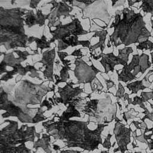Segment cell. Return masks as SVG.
Wrapping results in <instances>:
<instances>
[{
    "label": "cell",
    "instance_id": "37",
    "mask_svg": "<svg viewBox=\"0 0 153 153\" xmlns=\"http://www.w3.org/2000/svg\"><path fill=\"white\" fill-rule=\"evenodd\" d=\"M69 56H76V57H82L85 56L84 55L82 54V53L81 52V48H79L78 49H76V50H74L73 51V53H72L71 54H69Z\"/></svg>",
    "mask_w": 153,
    "mask_h": 153
},
{
    "label": "cell",
    "instance_id": "53",
    "mask_svg": "<svg viewBox=\"0 0 153 153\" xmlns=\"http://www.w3.org/2000/svg\"><path fill=\"white\" fill-rule=\"evenodd\" d=\"M152 17H153V11H152V13H151V19Z\"/></svg>",
    "mask_w": 153,
    "mask_h": 153
},
{
    "label": "cell",
    "instance_id": "11",
    "mask_svg": "<svg viewBox=\"0 0 153 153\" xmlns=\"http://www.w3.org/2000/svg\"><path fill=\"white\" fill-rule=\"evenodd\" d=\"M82 11V19H88L90 22V29L91 27V18L93 22L94 19H97L105 24L107 27L113 17L111 16L108 11V3L105 1H94V3L87 7H79Z\"/></svg>",
    "mask_w": 153,
    "mask_h": 153
},
{
    "label": "cell",
    "instance_id": "18",
    "mask_svg": "<svg viewBox=\"0 0 153 153\" xmlns=\"http://www.w3.org/2000/svg\"><path fill=\"white\" fill-rule=\"evenodd\" d=\"M36 13L35 14L32 10H28L24 16L25 23L29 28L36 25L39 27L45 25V20L48 19L50 16V13L48 14H44L41 10L36 9Z\"/></svg>",
    "mask_w": 153,
    "mask_h": 153
},
{
    "label": "cell",
    "instance_id": "42",
    "mask_svg": "<svg viewBox=\"0 0 153 153\" xmlns=\"http://www.w3.org/2000/svg\"><path fill=\"white\" fill-rule=\"evenodd\" d=\"M53 148L54 150H55L56 151H59L60 150V147L57 145H56V144H53Z\"/></svg>",
    "mask_w": 153,
    "mask_h": 153
},
{
    "label": "cell",
    "instance_id": "49",
    "mask_svg": "<svg viewBox=\"0 0 153 153\" xmlns=\"http://www.w3.org/2000/svg\"><path fill=\"white\" fill-rule=\"evenodd\" d=\"M151 25H152V29H153V20L151 19Z\"/></svg>",
    "mask_w": 153,
    "mask_h": 153
},
{
    "label": "cell",
    "instance_id": "20",
    "mask_svg": "<svg viewBox=\"0 0 153 153\" xmlns=\"http://www.w3.org/2000/svg\"><path fill=\"white\" fill-rule=\"evenodd\" d=\"M108 34V32L107 29H103V30H101L99 31L96 30V32H94V33L91 37L90 39L95 38V37H99V41L96 44L90 46V47L89 48V51L91 53H92L93 52V51H94L96 49H97L98 48H99L100 49L101 53L103 52V50L105 48V42L106 38V36Z\"/></svg>",
    "mask_w": 153,
    "mask_h": 153
},
{
    "label": "cell",
    "instance_id": "17",
    "mask_svg": "<svg viewBox=\"0 0 153 153\" xmlns=\"http://www.w3.org/2000/svg\"><path fill=\"white\" fill-rule=\"evenodd\" d=\"M149 56L144 53L141 55L134 54L132 57L131 62L127 65V68L129 71H133V75L136 76L139 72L143 74L147 69L150 68L151 63L149 61Z\"/></svg>",
    "mask_w": 153,
    "mask_h": 153
},
{
    "label": "cell",
    "instance_id": "23",
    "mask_svg": "<svg viewBox=\"0 0 153 153\" xmlns=\"http://www.w3.org/2000/svg\"><path fill=\"white\" fill-rule=\"evenodd\" d=\"M116 72L118 75V81H123L125 83L131 81L134 79H136L137 77L134 76L132 72L129 71L127 68V65L124 66L122 71L120 73L118 72V70L116 71Z\"/></svg>",
    "mask_w": 153,
    "mask_h": 153
},
{
    "label": "cell",
    "instance_id": "8",
    "mask_svg": "<svg viewBox=\"0 0 153 153\" xmlns=\"http://www.w3.org/2000/svg\"><path fill=\"white\" fill-rule=\"evenodd\" d=\"M9 92L4 90L2 86L0 88V108L1 110L5 111V112L2 114L1 117L3 118L10 117H15L22 123H33L32 113L38 110L37 108H28L27 106L17 105L11 100H9Z\"/></svg>",
    "mask_w": 153,
    "mask_h": 153
},
{
    "label": "cell",
    "instance_id": "46",
    "mask_svg": "<svg viewBox=\"0 0 153 153\" xmlns=\"http://www.w3.org/2000/svg\"><path fill=\"white\" fill-rule=\"evenodd\" d=\"M116 2H117V1H112V8H113L114 6L115 5Z\"/></svg>",
    "mask_w": 153,
    "mask_h": 153
},
{
    "label": "cell",
    "instance_id": "34",
    "mask_svg": "<svg viewBox=\"0 0 153 153\" xmlns=\"http://www.w3.org/2000/svg\"><path fill=\"white\" fill-rule=\"evenodd\" d=\"M112 137V134L110 133L108 134V136L105 139L104 142H103V144L102 145V146L105 148H107L108 150L110 149L111 148V138Z\"/></svg>",
    "mask_w": 153,
    "mask_h": 153
},
{
    "label": "cell",
    "instance_id": "24",
    "mask_svg": "<svg viewBox=\"0 0 153 153\" xmlns=\"http://www.w3.org/2000/svg\"><path fill=\"white\" fill-rule=\"evenodd\" d=\"M143 79L140 81H136L131 83H128L126 85V87L130 90L131 91V93L129 95L133 94H137L139 90H143L145 88H149L148 86H144L143 85Z\"/></svg>",
    "mask_w": 153,
    "mask_h": 153
},
{
    "label": "cell",
    "instance_id": "27",
    "mask_svg": "<svg viewBox=\"0 0 153 153\" xmlns=\"http://www.w3.org/2000/svg\"><path fill=\"white\" fill-rule=\"evenodd\" d=\"M118 56L123 60H124L126 62L128 63L129 54L132 53L133 50L132 48L130 47H125L124 48H123L122 49H118Z\"/></svg>",
    "mask_w": 153,
    "mask_h": 153
},
{
    "label": "cell",
    "instance_id": "57",
    "mask_svg": "<svg viewBox=\"0 0 153 153\" xmlns=\"http://www.w3.org/2000/svg\"></svg>",
    "mask_w": 153,
    "mask_h": 153
},
{
    "label": "cell",
    "instance_id": "9",
    "mask_svg": "<svg viewBox=\"0 0 153 153\" xmlns=\"http://www.w3.org/2000/svg\"><path fill=\"white\" fill-rule=\"evenodd\" d=\"M54 27H56L54 30H51V27H48L50 33L53 35V37L49 41L50 44L54 42L56 40H63L72 36H78L96 32V30L87 31L84 30L81 22L76 17L74 18L71 22L65 25H63L62 22L60 20Z\"/></svg>",
    "mask_w": 153,
    "mask_h": 153
},
{
    "label": "cell",
    "instance_id": "14",
    "mask_svg": "<svg viewBox=\"0 0 153 153\" xmlns=\"http://www.w3.org/2000/svg\"><path fill=\"white\" fill-rule=\"evenodd\" d=\"M91 57H93V59L97 60L100 57L102 58L100 60V63L103 66L105 72L104 73L106 74H108L109 72H114V68L116 65H121L123 66L128 65L127 62H126L124 60H123L118 55L115 56L114 54V49L111 53H100L98 56H96L94 54H93L92 53H90Z\"/></svg>",
    "mask_w": 153,
    "mask_h": 153
},
{
    "label": "cell",
    "instance_id": "55",
    "mask_svg": "<svg viewBox=\"0 0 153 153\" xmlns=\"http://www.w3.org/2000/svg\"><path fill=\"white\" fill-rule=\"evenodd\" d=\"M134 153H141V152H134Z\"/></svg>",
    "mask_w": 153,
    "mask_h": 153
},
{
    "label": "cell",
    "instance_id": "26",
    "mask_svg": "<svg viewBox=\"0 0 153 153\" xmlns=\"http://www.w3.org/2000/svg\"><path fill=\"white\" fill-rule=\"evenodd\" d=\"M44 29L43 30V33H42V36L41 38L35 37V39H34V41L36 42V50H38V48H40L41 54H42V53H43L42 52L43 49L51 48V46H50L51 44L50 43L49 41H47V38L44 34Z\"/></svg>",
    "mask_w": 153,
    "mask_h": 153
},
{
    "label": "cell",
    "instance_id": "6",
    "mask_svg": "<svg viewBox=\"0 0 153 153\" xmlns=\"http://www.w3.org/2000/svg\"><path fill=\"white\" fill-rule=\"evenodd\" d=\"M47 81H42L39 84L32 82L27 79H23L14 89V96L12 101L17 105L27 106L28 105H38L42 103V99L48 92L53 91L54 96L55 85L53 87L44 85L43 83Z\"/></svg>",
    "mask_w": 153,
    "mask_h": 153
},
{
    "label": "cell",
    "instance_id": "22",
    "mask_svg": "<svg viewBox=\"0 0 153 153\" xmlns=\"http://www.w3.org/2000/svg\"><path fill=\"white\" fill-rule=\"evenodd\" d=\"M51 136L47 133H43L42 137L38 139L33 145V148L37 151L39 148H41L46 153H52L50 148V140Z\"/></svg>",
    "mask_w": 153,
    "mask_h": 153
},
{
    "label": "cell",
    "instance_id": "25",
    "mask_svg": "<svg viewBox=\"0 0 153 153\" xmlns=\"http://www.w3.org/2000/svg\"><path fill=\"white\" fill-rule=\"evenodd\" d=\"M69 71H73V70H72V69L70 67V65L62 66V68L60 71V79L56 80V82H54V85H57L60 82L66 83L68 79H70V75L69 73Z\"/></svg>",
    "mask_w": 153,
    "mask_h": 153
},
{
    "label": "cell",
    "instance_id": "52",
    "mask_svg": "<svg viewBox=\"0 0 153 153\" xmlns=\"http://www.w3.org/2000/svg\"><path fill=\"white\" fill-rule=\"evenodd\" d=\"M15 2H16V1H15V0H14V1H12L11 2V4H13L14 3H15Z\"/></svg>",
    "mask_w": 153,
    "mask_h": 153
},
{
    "label": "cell",
    "instance_id": "40",
    "mask_svg": "<svg viewBox=\"0 0 153 153\" xmlns=\"http://www.w3.org/2000/svg\"><path fill=\"white\" fill-rule=\"evenodd\" d=\"M126 2V1H117L115 5L114 6L113 8H117L119 6H121V5H124V4H125Z\"/></svg>",
    "mask_w": 153,
    "mask_h": 153
},
{
    "label": "cell",
    "instance_id": "38",
    "mask_svg": "<svg viewBox=\"0 0 153 153\" xmlns=\"http://www.w3.org/2000/svg\"><path fill=\"white\" fill-rule=\"evenodd\" d=\"M41 2V1H35V0H31L29 2V7L32 9L36 10V8L38 7V4Z\"/></svg>",
    "mask_w": 153,
    "mask_h": 153
},
{
    "label": "cell",
    "instance_id": "28",
    "mask_svg": "<svg viewBox=\"0 0 153 153\" xmlns=\"http://www.w3.org/2000/svg\"><path fill=\"white\" fill-rule=\"evenodd\" d=\"M47 110H44L43 111L42 108L39 107L38 109L37 110L35 116L33 118V123L32 124H36V123H38L39 122L43 121L46 120L48 118L45 117L43 114L45 113V112Z\"/></svg>",
    "mask_w": 153,
    "mask_h": 153
},
{
    "label": "cell",
    "instance_id": "39",
    "mask_svg": "<svg viewBox=\"0 0 153 153\" xmlns=\"http://www.w3.org/2000/svg\"><path fill=\"white\" fill-rule=\"evenodd\" d=\"M60 153H81L79 151H76V150H62L60 151Z\"/></svg>",
    "mask_w": 153,
    "mask_h": 153
},
{
    "label": "cell",
    "instance_id": "16",
    "mask_svg": "<svg viewBox=\"0 0 153 153\" xmlns=\"http://www.w3.org/2000/svg\"><path fill=\"white\" fill-rule=\"evenodd\" d=\"M56 44H55V47L52 49L44 51L42 54L41 59L35 62V63H42V66H45V69L42 71L44 77L48 81L53 82H54L53 79V66L56 57Z\"/></svg>",
    "mask_w": 153,
    "mask_h": 153
},
{
    "label": "cell",
    "instance_id": "56",
    "mask_svg": "<svg viewBox=\"0 0 153 153\" xmlns=\"http://www.w3.org/2000/svg\"><path fill=\"white\" fill-rule=\"evenodd\" d=\"M152 91H153V88H152Z\"/></svg>",
    "mask_w": 153,
    "mask_h": 153
},
{
    "label": "cell",
    "instance_id": "4",
    "mask_svg": "<svg viewBox=\"0 0 153 153\" xmlns=\"http://www.w3.org/2000/svg\"><path fill=\"white\" fill-rule=\"evenodd\" d=\"M4 123L8 124L0 131V153H31V149L26 146L25 143L35 142V127L26 124L19 128L17 121L6 120Z\"/></svg>",
    "mask_w": 153,
    "mask_h": 153
},
{
    "label": "cell",
    "instance_id": "44",
    "mask_svg": "<svg viewBox=\"0 0 153 153\" xmlns=\"http://www.w3.org/2000/svg\"><path fill=\"white\" fill-rule=\"evenodd\" d=\"M40 135H41V133H36L35 136H36V137L38 139H39Z\"/></svg>",
    "mask_w": 153,
    "mask_h": 153
},
{
    "label": "cell",
    "instance_id": "19",
    "mask_svg": "<svg viewBox=\"0 0 153 153\" xmlns=\"http://www.w3.org/2000/svg\"><path fill=\"white\" fill-rule=\"evenodd\" d=\"M57 51H59L65 50L70 46L73 47L78 45H82L83 47L88 48L89 49L91 44L90 40H79L78 36H72L65 39L57 41Z\"/></svg>",
    "mask_w": 153,
    "mask_h": 153
},
{
    "label": "cell",
    "instance_id": "30",
    "mask_svg": "<svg viewBox=\"0 0 153 153\" xmlns=\"http://www.w3.org/2000/svg\"><path fill=\"white\" fill-rule=\"evenodd\" d=\"M57 54L58 56L62 62L63 66H67V65H71L72 63H71V60L65 59V57L67 56H69V54H68L66 52H63V51H57Z\"/></svg>",
    "mask_w": 153,
    "mask_h": 153
},
{
    "label": "cell",
    "instance_id": "36",
    "mask_svg": "<svg viewBox=\"0 0 153 153\" xmlns=\"http://www.w3.org/2000/svg\"><path fill=\"white\" fill-rule=\"evenodd\" d=\"M103 79H105V82L106 85L107 91H109V90L111 88L113 87L114 86H115V82H114L113 81H112L110 78H109V79H105L104 77H103Z\"/></svg>",
    "mask_w": 153,
    "mask_h": 153
},
{
    "label": "cell",
    "instance_id": "12",
    "mask_svg": "<svg viewBox=\"0 0 153 153\" xmlns=\"http://www.w3.org/2000/svg\"><path fill=\"white\" fill-rule=\"evenodd\" d=\"M51 4L53 7L50 8V16L47 23L48 27H54L57 21L60 20L61 16L64 17L63 19L67 17H70L71 19L73 17L75 18V15L70 14V13L73 10V7L67 4L65 1H51L48 2L46 4Z\"/></svg>",
    "mask_w": 153,
    "mask_h": 153
},
{
    "label": "cell",
    "instance_id": "2",
    "mask_svg": "<svg viewBox=\"0 0 153 153\" xmlns=\"http://www.w3.org/2000/svg\"><path fill=\"white\" fill-rule=\"evenodd\" d=\"M111 28H114V32L109 36L108 48L111 44L117 48L121 44L127 47L131 44H140L152 36L141 13H136L127 7L115 11L114 21L109 26Z\"/></svg>",
    "mask_w": 153,
    "mask_h": 153
},
{
    "label": "cell",
    "instance_id": "32",
    "mask_svg": "<svg viewBox=\"0 0 153 153\" xmlns=\"http://www.w3.org/2000/svg\"><path fill=\"white\" fill-rule=\"evenodd\" d=\"M124 94H125L124 87L119 82V83H118V90L117 91V93H116V94H115V97L117 99V100H118L120 99L124 98Z\"/></svg>",
    "mask_w": 153,
    "mask_h": 153
},
{
    "label": "cell",
    "instance_id": "3",
    "mask_svg": "<svg viewBox=\"0 0 153 153\" xmlns=\"http://www.w3.org/2000/svg\"><path fill=\"white\" fill-rule=\"evenodd\" d=\"M28 10L21 7L5 9L0 7V45L6 50L17 47L29 48L27 45L29 36L24 29L25 16Z\"/></svg>",
    "mask_w": 153,
    "mask_h": 153
},
{
    "label": "cell",
    "instance_id": "7",
    "mask_svg": "<svg viewBox=\"0 0 153 153\" xmlns=\"http://www.w3.org/2000/svg\"><path fill=\"white\" fill-rule=\"evenodd\" d=\"M117 103L112 104V101L109 95L101 99H90L83 102L80 109L88 118H94V123L106 124L111 123L116 117Z\"/></svg>",
    "mask_w": 153,
    "mask_h": 153
},
{
    "label": "cell",
    "instance_id": "10",
    "mask_svg": "<svg viewBox=\"0 0 153 153\" xmlns=\"http://www.w3.org/2000/svg\"><path fill=\"white\" fill-rule=\"evenodd\" d=\"M89 61L91 63L90 66L84 61L82 59V57L75 58V62H74L75 67L74 70H73V72L75 78L78 80V82L76 84H85L89 83L92 90V82L94 79H96L97 81H100L99 79L96 77V75L99 72L102 73V72L94 66L90 59V57H89Z\"/></svg>",
    "mask_w": 153,
    "mask_h": 153
},
{
    "label": "cell",
    "instance_id": "29",
    "mask_svg": "<svg viewBox=\"0 0 153 153\" xmlns=\"http://www.w3.org/2000/svg\"><path fill=\"white\" fill-rule=\"evenodd\" d=\"M136 49L140 50H143L144 49L149 50L150 51H152L153 50V43L149 39H147L136 45Z\"/></svg>",
    "mask_w": 153,
    "mask_h": 153
},
{
    "label": "cell",
    "instance_id": "51",
    "mask_svg": "<svg viewBox=\"0 0 153 153\" xmlns=\"http://www.w3.org/2000/svg\"><path fill=\"white\" fill-rule=\"evenodd\" d=\"M149 72H150L151 74H152V73H153V67H152V70H150Z\"/></svg>",
    "mask_w": 153,
    "mask_h": 153
},
{
    "label": "cell",
    "instance_id": "43",
    "mask_svg": "<svg viewBox=\"0 0 153 153\" xmlns=\"http://www.w3.org/2000/svg\"><path fill=\"white\" fill-rule=\"evenodd\" d=\"M34 39H35V36H29V39H28V44H30L32 42H33L34 41Z\"/></svg>",
    "mask_w": 153,
    "mask_h": 153
},
{
    "label": "cell",
    "instance_id": "45",
    "mask_svg": "<svg viewBox=\"0 0 153 153\" xmlns=\"http://www.w3.org/2000/svg\"><path fill=\"white\" fill-rule=\"evenodd\" d=\"M151 55V63L153 64V52L150 53Z\"/></svg>",
    "mask_w": 153,
    "mask_h": 153
},
{
    "label": "cell",
    "instance_id": "54",
    "mask_svg": "<svg viewBox=\"0 0 153 153\" xmlns=\"http://www.w3.org/2000/svg\"><path fill=\"white\" fill-rule=\"evenodd\" d=\"M33 153H36V151H33Z\"/></svg>",
    "mask_w": 153,
    "mask_h": 153
},
{
    "label": "cell",
    "instance_id": "33",
    "mask_svg": "<svg viewBox=\"0 0 153 153\" xmlns=\"http://www.w3.org/2000/svg\"><path fill=\"white\" fill-rule=\"evenodd\" d=\"M140 97L143 99V102H148V100L153 99V91L150 92H144L142 91L140 93Z\"/></svg>",
    "mask_w": 153,
    "mask_h": 153
},
{
    "label": "cell",
    "instance_id": "50",
    "mask_svg": "<svg viewBox=\"0 0 153 153\" xmlns=\"http://www.w3.org/2000/svg\"><path fill=\"white\" fill-rule=\"evenodd\" d=\"M149 104H150V105H151V108H152V111H153V105L152 104H151L150 102H148Z\"/></svg>",
    "mask_w": 153,
    "mask_h": 153
},
{
    "label": "cell",
    "instance_id": "31",
    "mask_svg": "<svg viewBox=\"0 0 153 153\" xmlns=\"http://www.w3.org/2000/svg\"><path fill=\"white\" fill-rule=\"evenodd\" d=\"M144 102L143 100V99H142L141 97H139L138 96H136L133 97V100L132 102V105H139V107L143 109L144 110H146L147 108L145 107V105H144Z\"/></svg>",
    "mask_w": 153,
    "mask_h": 153
},
{
    "label": "cell",
    "instance_id": "1",
    "mask_svg": "<svg viewBox=\"0 0 153 153\" xmlns=\"http://www.w3.org/2000/svg\"><path fill=\"white\" fill-rule=\"evenodd\" d=\"M54 118V116L51 120L42 122V126L55 140L62 141L65 147H77L90 152L98 149L99 145L103 144L101 134L108 124H97L96 129L91 130L88 127L91 123L89 118L87 121L71 120L55 121Z\"/></svg>",
    "mask_w": 153,
    "mask_h": 153
},
{
    "label": "cell",
    "instance_id": "5",
    "mask_svg": "<svg viewBox=\"0 0 153 153\" xmlns=\"http://www.w3.org/2000/svg\"><path fill=\"white\" fill-rule=\"evenodd\" d=\"M36 54H38L30 53L26 50L22 51L20 50H14L12 52L8 53L1 52V55H4V58L0 64V74L2 75L4 72L6 73L1 76V81L7 82L17 74L23 77L28 72H30L29 76L32 78H37L39 80H42V78L39 76V74L38 72L42 67L37 69L34 66L35 63L33 65L26 64L25 67L22 65V62L25 61L27 59V56Z\"/></svg>",
    "mask_w": 153,
    "mask_h": 153
},
{
    "label": "cell",
    "instance_id": "21",
    "mask_svg": "<svg viewBox=\"0 0 153 153\" xmlns=\"http://www.w3.org/2000/svg\"><path fill=\"white\" fill-rule=\"evenodd\" d=\"M54 116L59 118V120L62 121L69 120V119L72 117H81L80 112L76 108L75 105L72 102L68 104L67 109L63 112L60 116L58 115V114H56Z\"/></svg>",
    "mask_w": 153,
    "mask_h": 153
},
{
    "label": "cell",
    "instance_id": "48",
    "mask_svg": "<svg viewBox=\"0 0 153 153\" xmlns=\"http://www.w3.org/2000/svg\"><path fill=\"white\" fill-rule=\"evenodd\" d=\"M100 153H109V150H108V151H103Z\"/></svg>",
    "mask_w": 153,
    "mask_h": 153
},
{
    "label": "cell",
    "instance_id": "35",
    "mask_svg": "<svg viewBox=\"0 0 153 153\" xmlns=\"http://www.w3.org/2000/svg\"><path fill=\"white\" fill-rule=\"evenodd\" d=\"M44 106H45V107L47 108V110H48V111H50V110L52 108H53L52 104L50 103L47 100V97H45V99L42 102V103H41L39 107L41 108H42L44 107Z\"/></svg>",
    "mask_w": 153,
    "mask_h": 153
},
{
    "label": "cell",
    "instance_id": "47",
    "mask_svg": "<svg viewBox=\"0 0 153 153\" xmlns=\"http://www.w3.org/2000/svg\"><path fill=\"white\" fill-rule=\"evenodd\" d=\"M117 151H120V149H119V148H115V149H114V153H115V152H117Z\"/></svg>",
    "mask_w": 153,
    "mask_h": 153
},
{
    "label": "cell",
    "instance_id": "15",
    "mask_svg": "<svg viewBox=\"0 0 153 153\" xmlns=\"http://www.w3.org/2000/svg\"><path fill=\"white\" fill-rule=\"evenodd\" d=\"M130 127L127 128L121 122H116L114 128V134L118 145V148L121 153H125L128 150L127 145L130 142Z\"/></svg>",
    "mask_w": 153,
    "mask_h": 153
},
{
    "label": "cell",
    "instance_id": "13",
    "mask_svg": "<svg viewBox=\"0 0 153 153\" xmlns=\"http://www.w3.org/2000/svg\"><path fill=\"white\" fill-rule=\"evenodd\" d=\"M75 84H76L73 82L72 81H70L67 82L63 87L57 85V93L59 94L60 97H53L57 105L59 103H61L65 106H67L68 104L74 99V97H78L81 93H86L84 91V88H81L79 87H73V85Z\"/></svg>",
    "mask_w": 153,
    "mask_h": 153
},
{
    "label": "cell",
    "instance_id": "41",
    "mask_svg": "<svg viewBox=\"0 0 153 153\" xmlns=\"http://www.w3.org/2000/svg\"><path fill=\"white\" fill-rule=\"evenodd\" d=\"M142 1H141V0H139V1H129V0H128L127 2H128V6H129V7H134L137 8L136 7H134V6H133V5L134 4H135V3L140 2H142Z\"/></svg>",
    "mask_w": 153,
    "mask_h": 153
}]
</instances>
